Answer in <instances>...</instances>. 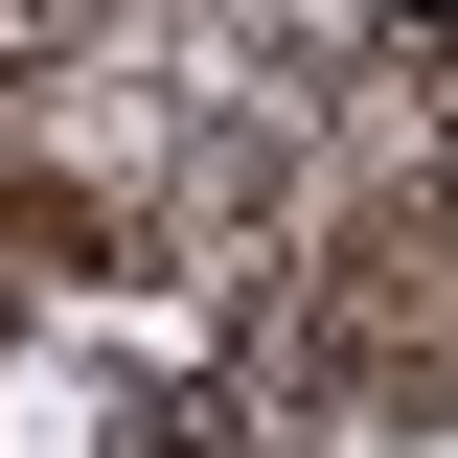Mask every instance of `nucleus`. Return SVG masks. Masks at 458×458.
Returning <instances> with one entry per match:
<instances>
[{
  "mask_svg": "<svg viewBox=\"0 0 458 458\" xmlns=\"http://www.w3.org/2000/svg\"><path fill=\"white\" fill-rule=\"evenodd\" d=\"M412 23H458V0H412Z\"/></svg>",
  "mask_w": 458,
  "mask_h": 458,
  "instance_id": "nucleus-1",
  "label": "nucleus"
}]
</instances>
